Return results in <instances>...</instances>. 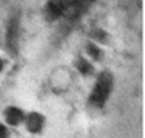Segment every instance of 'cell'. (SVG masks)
Returning <instances> with one entry per match:
<instances>
[{
  "mask_svg": "<svg viewBox=\"0 0 145 138\" xmlns=\"http://www.w3.org/2000/svg\"><path fill=\"white\" fill-rule=\"evenodd\" d=\"M88 40L105 48L112 43V34L108 30H105L104 27L94 26L88 30Z\"/></svg>",
  "mask_w": 145,
  "mask_h": 138,
  "instance_id": "5",
  "label": "cell"
},
{
  "mask_svg": "<svg viewBox=\"0 0 145 138\" xmlns=\"http://www.w3.org/2000/svg\"><path fill=\"white\" fill-rule=\"evenodd\" d=\"M24 129L31 134V135H40L44 132L46 129V125H47V118L43 112L40 111H29L24 114V120H23V124Z\"/></svg>",
  "mask_w": 145,
  "mask_h": 138,
  "instance_id": "2",
  "label": "cell"
},
{
  "mask_svg": "<svg viewBox=\"0 0 145 138\" xmlns=\"http://www.w3.org/2000/svg\"><path fill=\"white\" fill-rule=\"evenodd\" d=\"M112 86H114V77L110 71L104 70L100 74H95V84L88 98L90 107L97 110L103 108L112 93Z\"/></svg>",
  "mask_w": 145,
  "mask_h": 138,
  "instance_id": "1",
  "label": "cell"
},
{
  "mask_svg": "<svg viewBox=\"0 0 145 138\" xmlns=\"http://www.w3.org/2000/svg\"><path fill=\"white\" fill-rule=\"evenodd\" d=\"M24 114L26 111L23 108H20L19 105H7L3 112H2V117H3V122L10 127V128H16V127H20L23 124V120H24Z\"/></svg>",
  "mask_w": 145,
  "mask_h": 138,
  "instance_id": "4",
  "label": "cell"
},
{
  "mask_svg": "<svg viewBox=\"0 0 145 138\" xmlns=\"http://www.w3.org/2000/svg\"><path fill=\"white\" fill-rule=\"evenodd\" d=\"M83 54L88 60H91L94 64H101L105 60V48L98 46V44H95V43H93V41H90V40H87L84 43Z\"/></svg>",
  "mask_w": 145,
  "mask_h": 138,
  "instance_id": "6",
  "label": "cell"
},
{
  "mask_svg": "<svg viewBox=\"0 0 145 138\" xmlns=\"http://www.w3.org/2000/svg\"><path fill=\"white\" fill-rule=\"evenodd\" d=\"M6 67H7V61H6V58L2 54H0V76L6 71Z\"/></svg>",
  "mask_w": 145,
  "mask_h": 138,
  "instance_id": "8",
  "label": "cell"
},
{
  "mask_svg": "<svg viewBox=\"0 0 145 138\" xmlns=\"http://www.w3.org/2000/svg\"><path fill=\"white\" fill-rule=\"evenodd\" d=\"M72 67H74V70L83 78H91L97 74V64H94L91 60H88L83 53L78 54L72 60Z\"/></svg>",
  "mask_w": 145,
  "mask_h": 138,
  "instance_id": "3",
  "label": "cell"
},
{
  "mask_svg": "<svg viewBox=\"0 0 145 138\" xmlns=\"http://www.w3.org/2000/svg\"><path fill=\"white\" fill-rule=\"evenodd\" d=\"M10 137H12L10 127H7L3 121H0V138H10Z\"/></svg>",
  "mask_w": 145,
  "mask_h": 138,
  "instance_id": "7",
  "label": "cell"
}]
</instances>
